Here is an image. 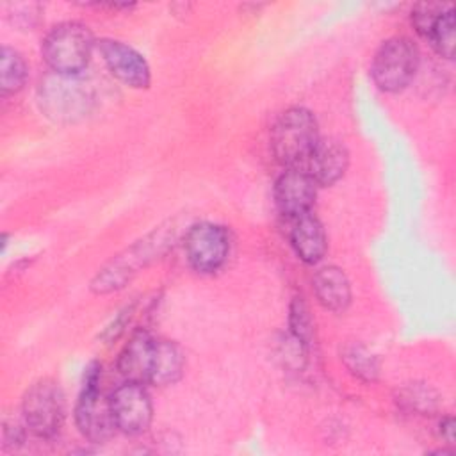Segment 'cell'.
Instances as JSON below:
<instances>
[{
  "instance_id": "1",
  "label": "cell",
  "mask_w": 456,
  "mask_h": 456,
  "mask_svg": "<svg viewBox=\"0 0 456 456\" xmlns=\"http://www.w3.org/2000/svg\"><path fill=\"white\" fill-rule=\"evenodd\" d=\"M319 128L314 114L303 107L285 110L271 130V150L276 160L289 167L306 162L319 142Z\"/></svg>"
},
{
  "instance_id": "2",
  "label": "cell",
  "mask_w": 456,
  "mask_h": 456,
  "mask_svg": "<svg viewBox=\"0 0 456 456\" xmlns=\"http://www.w3.org/2000/svg\"><path fill=\"white\" fill-rule=\"evenodd\" d=\"M93 46L94 39L86 25L64 21L45 36L41 53L53 73L78 75L89 64Z\"/></svg>"
},
{
  "instance_id": "3",
  "label": "cell",
  "mask_w": 456,
  "mask_h": 456,
  "mask_svg": "<svg viewBox=\"0 0 456 456\" xmlns=\"http://www.w3.org/2000/svg\"><path fill=\"white\" fill-rule=\"evenodd\" d=\"M37 100L41 110L61 123H73L91 112L94 94L89 84L78 78V75L50 73L45 77L37 89Z\"/></svg>"
},
{
  "instance_id": "4",
  "label": "cell",
  "mask_w": 456,
  "mask_h": 456,
  "mask_svg": "<svg viewBox=\"0 0 456 456\" xmlns=\"http://www.w3.org/2000/svg\"><path fill=\"white\" fill-rule=\"evenodd\" d=\"M100 365L89 363L84 372L82 390L75 406V424L84 438L100 444L109 440L116 428L110 401L102 395L100 390Z\"/></svg>"
},
{
  "instance_id": "5",
  "label": "cell",
  "mask_w": 456,
  "mask_h": 456,
  "mask_svg": "<svg viewBox=\"0 0 456 456\" xmlns=\"http://www.w3.org/2000/svg\"><path fill=\"white\" fill-rule=\"evenodd\" d=\"M419 50L408 37H390L379 45L372 57L370 77L385 93L403 91L415 77Z\"/></svg>"
},
{
  "instance_id": "6",
  "label": "cell",
  "mask_w": 456,
  "mask_h": 456,
  "mask_svg": "<svg viewBox=\"0 0 456 456\" xmlns=\"http://www.w3.org/2000/svg\"><path fill=\"white\" fill-rule=\"evenodd\" d=\"M25 426L39 438H53L64 422V395L52 379H41L32 385L21 403Z\"/></svg>"
},
{
  "instance_id": "7",
  "label": "cell",
  "mask_w": 456,
  "mask_h": 456,
  "mask_svg": "<svg viewBox=\"0 0 456 456\" xmlns=\"http://www.w3.org/2000/svg\"><path fill=\"white\" fill-rule=\"evenodd\" d=\"M183 248L192 269L200 273H214L221 269L228 258L230 237L219 224L198 223L185 233Z\"/></svg>"
},
{
  "instance_id": "8",
  "label": "cell",
  "mask_w": 456,
  "mask_h": 456,
  "mask_svg": "<svg viewBox=\"0 0 456 456\" xmlns=\"http://www.w3.org/2000/svg\"><path fill=\"white\" fill-rule=\"evenodd\" d=\"M109 401L116 428L119 431L126 435H141L150 428L153 406L142 383H123L112 392Z\"/></svg>"
},
{
  "instance_id": "9",
  "label": "cell",
  "mask_w": 456,
  "mask_h": 456,
  "mask_svg": "<svg viewBox=\"0 0 456 456\" xmlns=\"http://www.w3.org/2000/svg\"><path fill=\"white\" fill-rule=\"evenodd\" d=\"M98 48L109 71L125 86L135 89H144L150 86V66L135 48L116 39H102Z\"/></svg>"
},
{
  "instance_id": "10",
  "label": "cell",
  "mask_w": 456,
  "mask_h": 456,
  "mask_svg": "<svg viewBox=\"0 0 456 456\" xmlns=\"http://www.w3.org/2000/svg\"><path fill=\"white\" fill-rule=\"evenodd\" d=\"M317 183L306 169L289 167L274 183V200L287 217H299L312 210L317 196Z\"/></svg>"
},
{
  "instance_id": "11",
  "label": "cell",
  "mask_w": 456,
  "mask_h": 456,
  "mask_svg": "<svg viewBox=\"0 0 456 456\" xmlns=\"http://www.w3.org/2000/svg\"><path fill=\"white\" fill-rule=\"evenodd\" d=\"M157 340L146 331L135 333L118 358V369L126 378V381L135 383H150L153 363H155V353H157Z\"/></svg>"
},
{
  "instance_id": "12",
  "label": "cell",
  "mask_w": 456,
  "mask_h": 456,
  "mask_svg": "<svg viewBox=\"0 0 456 456\" xmlns=\"http://www.w3.org/2000/svg\"><path fill=\"white\" fill-rule=\"evenodd\" d=\"M306 164V171L312 175L317 185H333L346 175L349 153L346 146L335 139L319 141Z\"/></svg>"
},
{
  "instance_id": "13",
  "label": "cell",
  "mask_w": 456,
  "mask_h": 456,
  "mask_svg": "<svg viewBox=\"0 0 456 456\" xmlns=\"http://www.w3.org/2000/svg\"><path fill=\"white\" fill-rule=\"evenodd\" d=\"M290 244L299 260L317 264L326 253V233L321 221L314 214H305L294 219L290 228Z\"/></svg>"
},
{
  "instance_id": "14",
  "label": "cell",
  "mask_w": 456,
  "mask_h": 456,
  "mask_svg": "<svg viewBox=\"0 0 456 456\" xmlns=\"http://www.w3.org/2000/svg\"><path fill=\"white\" fill-rule=\"evenodd\" d=\"M314 292L317 301L331 312H344L351 303V285L340 267L326 265L314 276Z\"/></svg>"
},
{
  "instance_id": "15",
  "label": "cell",
  "mask_w": 456,
  "mask_h": 456,
  "mask_svg": "<svg viewBox=\"0 0 456 456\" xmlns=\"http://www.w3.org/2000/svg\"><path fill=\"white\" fill-rule=\"evenodd\" d=\"M183 372V356L178 346H175L169 340H157V353H155V363L151 372V385L166 387L175 383Z\"/></svg>"
},
{
  "instance_id": "16",
  "label": "cell",
  "mask_w": 456,
  "mask_h": 456,
  "mask_svg": "<svg viewBox=\"0 0 456 456\" xmlns=\"http://www.w3.org/2000/svg\"><path fill=\"white\" fill-rule=\"evenodd\" d=\"M27 80V64L20 52L4 46L0 53V91L2 96L18 93Z\"/></svg>"
},
{
  "instance_id": "17",
  "label": "cell",
  "mask_w": 456,
  "mask_h": 456,
  "mask_svg": "<svg viewBox=\"0 0 456 456\" xmlns=\"http://www.w3.org/2000/svg\"><path fill=\"white\" fill-rule=\"evenodd\" d=\"M346 367L363 381H374L379 372L378 358L362 344H349L342 351Z\"/></svg>"
},
{
  "instance_id": "18",
  "label": "cell",
  "mask_w": 456,
  "mask_h": 456,
  "mask_svg": "<svg viewBox=\"0 0 456 456\" xmlns=\"http://www.w3.org/2000/svg\"><path fill=\"white\" fill-rule=\"evenodd\" d=\"M433 48L445 59H452L454 53V9L452 5L435 21L428 37Z\"/></svg>"
},
{
  "instance_id": "19",
  "label": "cell",
  "mask_w": 456,
  "mask_h": 456,
  "mask_svg": "<svg viewBox=\"0 0 456 456\" xmlns=\"http://www.w3.org/2000/svg\"><path fill=\"white\" fill-rule=\"evenodd\" d=\"M290 331L299 344H306L312 337V321L308 315V308L301 297H296L290 305V317H289Z\"/></svg>"
},
{
  "instance_id": "20",
  "label": "cell",
  "mask_w": 456,
  "mask_h": 456,
  "mask_svg": "<svg viewBox=\"0 0 456 456\" xmlns=\"http://www.w3.org/2000/svg\"><path fill=\"white\" fill-rule=\"evenodd\" d=\"M449 7H451V5L431 4V2L415 5V9L411 11V23H413L415 30H417L420 36L428 37V34H429V30L433 28L435 21H436Z\"/></svg>"
},
{
  "instance_id": "21",
  "label": "cell",
  "mask_w": 456,
  "mask_h": 456,
  "mask_svg": "<svg viewBox=\"0 0 456 456\" xmlns=\"http://www.w3.org/2000/svg\"><path fill=\"white\" fill-rule=\"evenodd\" d=\"M440 435L447 444H454V420H452V417H445L440 422Z\"/></svg>"
}]
</instances>
